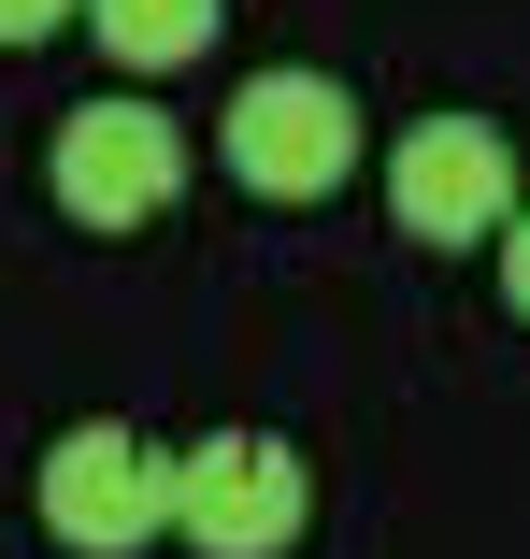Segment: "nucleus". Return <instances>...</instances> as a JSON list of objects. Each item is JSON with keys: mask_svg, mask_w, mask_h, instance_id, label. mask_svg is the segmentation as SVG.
Listing matches in <instances>:
<instances>
[{"mask_svg": "<svg viewBox=\"0 0 530 559\" xmlns=\"http://www.w3.org/2000/svg\"><path fill=\"white\" fill-rule=\"evenodd\" d=\"M315 516V474L287 430H201L186 460H158V531H186L201 559H287Z\"/></svg>", "mask_w": 530, "mask_h": 559, "instance_id": "1", "label": "nucleus"}, {"mask_svg": "<svg viewBox=\"0 0 530 559\" xmlns=\"http://www.w3.org/2000/svg\"><path fill=\"white\" fill-rule=\"evenodd\" d=\"M216 144H230V173L258 201H330L359 173V100L330 72H244V100L216 116Z\"/></svg>", "mask_w": 530, "mask_h": 559, "instance_id": "2", "label": "nucleus"}, {"mask_svg": "<svg viewBox=\"0 0 530 559\" xmlns=\"http://www.w3.org/2000/svg\"><path fill=\"white\" fill-rule=\"evenodd\" d=\"M172 201H186V130L158 100H86V116H58V215L72 230H144Z\"/></svg>", "mask_w": 530, "mask_h": 559, "instance_id": "3", "label": "nucleus"}, {"mask_svg": "<svg viewBox=\"0 0 530 559\" xmlns=\"http://www.w3.org/2000/svg\"><path fill=\"white\" fill-rule=\"evenodd\" d=\"M44 531H58L72 559H130V545H158V444H144L130 416L58 430V444H44Z\"/></svg>", "mask_w": 530, "mask_h": 559, "instance_id": "4", "label": "nucleus"}, {"mask_svg": "<svg viewBox=\"0 0 530 559\" xmlns=\"http://www.w3.org/2000/svg\"><path fill=\"white\" fill-rule=\"evenodd\" d=\"M387 215L415 245H487L502 215H516V144L487 116H415L401 158H387Z\"/></svg>", "mask_w": 530, "mask_h": 559, "instance_id": "5", "label": "nucleus"}, {"mask_svg": "<svg viewBox=\"0 0 530 559\" xmlns=\"http://www.w3.org/2000/svg\"><path fill=\"white\" fill-rule=\"evenodd\" d=\"M72 29H100L116 72H186L201 44L230 29V0H72Z\"/></svg>", "mask_w": 530, "mask_h": 559, "instance_id": "6", "label": "nucleus"}, {"mask_svg": "<svg viewBox=\"0 0 530 559\" xmlns=\"http://www.w3.org/2000/svg\"><path fill=\"white\" fill-rule=\"evenodd\" d=\"M72 29V0H0V58H15V44H58Z\"/></svg>", "mask_w": 530, "mask_h": 559, "instance_id": "7", "label": "nucleus"}, {"mask_svg": "<svg viewBox=\"0 0 530 559\" xmlns=\"http://www.w3.org/2000/svg\"><path fill=\"white\" fill-rule=\"evenodd\" d=\"M502 230H516V245H502V301H516V316H530V201H516V215H502Z\"/></svg>", "mask_w": 530, "mask_h": 559, "instance_id": "8", "label": "nucleus"}]
</instances>
